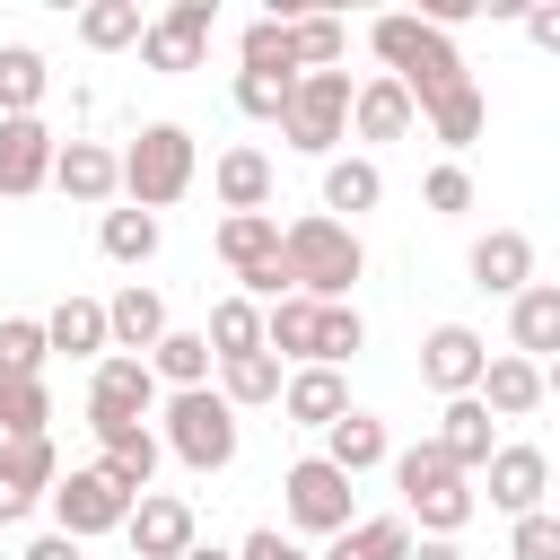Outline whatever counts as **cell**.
Listing matches in <instances>:
<instances>
[{"label":"cell","instance_id":"25","mask_svg":"<svg viewBox=\"0 0 560 560\" xmlns=\"http://www.w3.org/2000/svg\"><path fill=\"white\" fill-rule=\"evenodd\" d=\"M280 411H289L298 429H332V420L350 411V385H341V368H289V394H280Z\"/></svg>","mask_w":560,"mask_h":560},{"label":"cell","instance_id":"29","mask_svg":"<svg viewBox=\"0 0 560 560\" xmlns=\"http://www.w3.org/2000/svg\"><path fill=\"white\" fill-rule=\"evenodd\" d=\"M44 88H52L44 52H35V44H0V122H26V114L44 105Z\"/></svg>","mask_w":560,"mask_h":560},{"label":"cell","instance_id":"40","mask_svg":"<svg viewBox=\"0 0 560 560\" xmlns=\"http://www.w3.org/2000/svg\"><path fill=\"white\" fill-rule=\"evenodd\" d=\"M44 359H52L44 324L35 315H0V376H44Z\"/></svg>","mask_w":560,"mask_h":560},{"label":"cell","instance_id":"46","mask_svg":"<svg viewBox=\"0 0 560 560\" xmlns=\"http://www.w3.org/2000/svg\"><path fill=\"white\" fill-rule=\"evenodd\" d=\"M420 201L438 210V219H455V210H472V175L446 158V166H429V184H420Z\"/></svg>","mask_w":560,"mask_h":560},{"label":"cell","instance_id":"17","mask_svg":"<svg viewBox=\"0 0 560 560\" xmlns=\"http://www.w3.org/2000/svg\"><path fill=\"white\" fill-rule=\"evenodd\" d=\"M481 481H490V508L534 516V508H542V490H551V455H542V446H499Z\"/></svg>","mask_w":560,"mask_h":560},{"label":"cell","instance_id":"12","mask_svg":"<svg viewBox=\"0 0 560 560\" xmlns=\"http://www.w3.org/2000/svg\"><path fill=\"white\" fill-rule=\"evenodd\" d=\"M420 376L455 402V394H481V376H490V341L472 332V324H438L429 341H420Z\"/></svg>","mask_w":560,"mask_h":560},{"label":"cell","instance_id":"45","mask_svg":"<svg viewBox=\"0 0 560 560\" xmlns=\"http://www.w3.org/2000/svg\"><path fill=\"white\" fill-rule=\"evenodd\" d=\"M508 560H560V516H551V508L516 516V534H508Z\"/></svg>","mask_w":560,"mask_h":560},{"label":"cell","instance_id":"9","mask_svg":"<svg viewBox=\"0 0 560 560\" xmlns=\"http://www.w3.org/2000/svg\"><path fill=\"white\" fill-rule=\"evenodd\" d=\"M149 402H158V368L149 359H96V385H88V429L105 438V429H131V420H149Z\"/></svg>","mask_w":560,"mask_h":560},{"label":"cell","instance_id":"35","mask_svg":"<svg viewBox=\"0 0 560 560\" xmlns=\"http://www.w3.org/2000/svg\"><path fill=\"white\" fill-rule=\"evenodd\" d=\"M236 52H245V70H262V79H306V70H298V35H289V18H254Z\"/></svg>","mask_w":560,"mask_h":560},{"label":"cell","instance_id":"49","mask_svg":"<svg viewBox=\"0 0 560 560\" xmlns=\"http://www.w3.org/2000/svg\"><path fill=\"white\" fill-rule=\"evenodd\" d=\"M26 560H79V542H70V534H35V542H26Z\"/></svg>","mask_w":560,"mask_h":560},{"label":"cell","instance_id":"32","mask_svg":"<svg viewBox=\"0 0 560 560\" xmlns=\"http://www.w3.org/2000/svg\"><path fill=\"white\" fill-rule=\"evenodd\" d=\"M140 35H149L140 0H88V9H79V44H88V52H131Z\"/></svg>","mask_w":560,"mask_h":560},{"label":"cell","instance_id":"48","mask_svg":"<svg viewBox=\"0 0 560 560\" xmlns=\"http://www.w3.org/2000/svg\"><path fill=\"white\" fill-rule=\"evenodd\" d=\"M525 35H534L542 52H560V0H542V9H525Z\"/></svg>","mask_w":560,"mask_h":560},{"label":"cell","instance_id":"6","mask_svg":"<svg viewBox=\"0 0 560 560\" xmlns=\"http://www.w3.org/2000/svg\"><path fill=\"white\" fill-rule=\"evenodd\" d=\"M280 508H289L298 534H324V542L359 525V508H350V472L324 464V455H298V464L280 472Z\"/></svg>","mask_w":560,"mask_h":560},{"label":"cell","instance_id":"3","mask_svg":"<svg viewBox=\"0 0 560 560\" xmlns=\"http://www.w3.org/2000/svg\"><path fill=\"white\" fill-rule=\"evenodd\" d=\"M394 490H402V516H420L438 542H455V534L472 525V508H481V499H472V472H455L438 438H420V446L394 455Z\"/></svg>","mask_w":560,"mask_h":560},{"label":"cell","instance_id":"33","mask_svg":"<svg viewBox=\"0 0 560 560\" xmlns=\"http://www.w3.org/2000/svg\"><path fill=\"white\" fill-rule=\"evenodd\" d=\"M149 368H158V385H175V394H192V385H210V368H219V350H210V332H166V341L149 350Z\"/></svg>","mask_w":560,"mask_h":560},{"label":"cell","instance_id":"37","mask_svg":"<svg viewBox=\"0 0 560 560\" xmlns=\"http://www.w3.org/2000/svg\"><path fill=\"white\" fill-rule=\"evenodd\" d=\"M210 350H219V359H245V350H262V306H254L245 289L210 306Z\"/></svg>","mask_w":560,"mask_h":560},{"label":"cell","instance_id":"38","mask_svg":"<svg viewBox=\"0 0 560 560\" xmlns=\"http://www.w3.org/2000/svg\"><path fill=\"white\" fill-rule=\"evenodd\" d=\"M44 420H52L44 376H0V438H44Z\"/></svg>","mask_w":560,"mask_h":560},{"label":"cell","instance_id":"18","mask_svg":"<svg viewBox=\"0 0 560 560\" xmlns=\"http://www.w3.org/2000/svg\"><path fill=\"white\" fill-rule=\"evenodd\" d=\"M508 341H516V359H534V368L560 359V280H534V289L508 306Z\"/></svg>","mask_w":560,"mask_h":560},{"label":"cell","instance_id":"30","mask_svg":"<svg viewBox=\"0 0 560 560\" xmlns=\"http://www.w3.org/2000/svg\"><path fill=\"white\" fill-rule=\"evenodd\" d=\"M210 184H219L228 219H236V210H271V158H262V149H228V158L210 166Z\"/></svg>","mask_w":560,"mask_h":560},{"label":"cell","instance_id":"34","mask_svg":"<svg viewBox=\"0 0 560 560\" xmlns=\"http://www.w3.org/2000/svg\"><path fill=\"white\" fill-rule=\"evenodd\" d=\"M324 560H411V516H359L350 534H332Z\"/></svg>","mask_w":560,"mask_h":560},{"label":"cell","instance_id":"21","mask_svg":"<svg viewBox=\"0 0 560 560\" xmlns=\"http://www.w3.org/2000/svg\"><path fill=\"white\" fill-rule=\"evenodd\" d=\"M105 324H114V350H122V359H149V350L175 332V324H166V298L140 289V280H131L122 298H105Z\"/></svg>","mask_w":560,"mask_h":560},{"label":"cell","instance_id":"26","mask_svg":"<svg viewBox=\"0 0 560 560\" xmlns=\"http://www.w3.org/2000/svg\"><path fill=\"white\" fill-rule=\"evenodd\" d=\"M324 464H341L350 481H359V472H376V464H394V438H385V420H368V411H341V420L324 429Z\"/></svg>","mask_w":560,"mask_h":560},{"label":"cell","instance_id":"43","mask_svg":"<svg viewBox=\"0 0 560 560\" xmlns=\"http://www.w3.org/2000/svg\"><path fill=\"white\" fill-rule=\"evenodd\" d=\"M368 350V324H359V306H324V332H315V368H341V359H359Z\"/></svg>","mask_w":560,"mask_h":560},{"label":"cell","instance_id":"42","mask_svg":"<svg viewBox=\"0 0 560 560\" xmlns=\"http://www.w3.org/2000/svg\"><path fill=\"white\" fill-rule=\"evenodd\" d=\"M289 105H298V79L236 70V114H254V122H289Z\"/></svg>","mask_w":560,"mask_h":560},{"label":"cell","instance_id":"13","mask_svg":"<svg viewBox=\"0 0 560 560\" xmlns=\"http://www.w3.org/2000/svg\"><path fill=\"white\" fill-rule=\"evenodd\" d=\"M52 158H61V140L44 131V114H26V122H0V192H9V201L44 192V184H52Z\"/></svg>","mask_w":560,"mask_h":560},{"label":"cell","instance_id":"52","mask_svg":"<svg viewBox=\"0 0 560 560\" xmlns=\"http://www.w3.org/2000/svg\"><path fill=\"white\" fill-rule=\"evenodd\" d=\"M542 394H560V359H551V368H542Z\"/></svg>","mask_w":560,"mask_h":560},{"label":"cell","instance_id":"19","mask_svg":"<svg viewBox=\"0 0 560 560\" xmlns=\"http://www.w3.org/2000/svg\"><path fill=\"white\" fill-rule=\"evenodd\" d=\"M411 122H420V105H411L402 79H385V70L359 79V96H350V131H359V140H402Z\"/></svg>","mask_w":560,"mask_h":560},{"label":"cell","instance_id":"7","mask_svg":"<svg viewBox=\"0 0 560 560\" xmlns=\"http://www.w3.org/2000/svg\"><path fill=\"white\" fill-rule=\"evenodd\" d=\"M131 490H114V472L105 464H79V472H61L52 481V534H70V542H88V534H122L131 525Z\"/></svg>","mask_w":560,"mask_h":560},{"label":"cell","instance_id":"5","mask_svg":"<svg viewBox=\"0 0 560 560\" xmlns=\"http://www.w3.org/2000/svg\"><path fill=\"white\" fill-rule=\"evenodd\" d=\"M166 455H184L192 472H228L236 464V402L210 385L166 394Z\"/></svg>","mask_w":560,"mask_h":560},{"label":"cell","instance_id":"22","mask_svg":"<svg viewBox=\"0 0 560 560\" xmlns=\"http://www.w3.org/2000/svg\"><path fill=\"white\" fill-rule=\"evenodd\" d=\"M280 245H289V228L271 219V210H236V219H219V262L245 280V271H262V262H280Z\"/></svg>","mask_w":560,"mask_h":560},{"label":"cell","instance_id":"44","mask_svg":"<svg viewBox=\"0 0 560 560\" xmlns=\"http://www.w3.org/2000/svg\"><path fill=\"white\" fill-rule=\"evenodd\" d=\"M289 35H298V70H332L341 61V18H289Z\"/></svg>","mask_w":560,"mask_h":560},{"label":"cell","instance_id":"8","mask_svg":"<svg viewBox=\"0 0 560 560\" xmlns=\"http://www.w3.org/2000/svg\"><path fill=\"white\" fill-rule=\"evenodd\" d=\"M350 96H359L350 70H306V79H298V105H289V122H280L289 149H298V158H332V140L350 131Z\"/></svg>","mask_w":560,"mask_h":560},{"label":"cell","instance_id":"14","mask_svg":"<svg viewBox=\"0 0 560 560\" xmlns=\"http://www.w3.org/2000/svg\"><path fill=\"white\" fill-rule=\"evenodd\" d=\"M472 289H490V298H525L534 289V236L525 228H490V236H472Z\"/></svg>","mask_w":560,"mask_h":560},{"label":"cell","instance_id":"16","mask_svg":"<svg viewBox=\"0 0 560 560\" xmlns=\"http://www.w3.org/2000/svg\"><path fill=\"white\" fill-rule=\"evenodd\" d=\"M131 551L140 560H184L192 551V499H175V490H149L140 508H131Z\"/></svg>","mask_w":560,"mask_h":560},{"label":"cell","instance_id":"36","mask_svg":"<svg viewBox=\"0 0 560 560\" xmlns=\"http://www.w3.org/2000/svg\"><path fill=\"white\" fill-rule=\"evenodd\" d=\"M385 201V175H376V158H332L324 166V210H376Z\"/></svg>","mask_w":560,"mask_h":560},{"label":"cell","instance_id":"51","mask_svg":"<svg viewBox=\"0 0 560 560\" xmlns=\"http://www.w3.org/2000/svg\"><path fill=\"white\" fill-rule=\"evenodd\" d=\"M184 560H236V551H219V542H192V551H184Z\"/></svg>","mask_w":560,"mask_h":560},{"label":"cell","instance_id":"2","mask_svg":"<svg viewBox=\"0 0 560 560\" xmlns=\"http://www.w3.org/2000/svg\"><path fill=\"white\" fill-rule=\"evenodd\" d=\"M289 280H298V298H315V306H350V289H359V271H368V245H359V228L350 219H332V210H306V219H289Z\"/></svg>","mask_w":560,"mask_h":560},{"label":"cell","instance_id":"24","mask_svg":"<svg viewBox=\"0 0 560 560\" xmlns=\"http://www.w3.org/2000/svg\"><path fill=\"white\" fill-rule=\"evenodd\" d=\"M44 341L70 350V359H114V324H105L96 298H61V306L44 315Z\"/></svg>","mask_w":560,"mask_h":560},{"label":"cell","instance_id":"41","mask_svg":"<svg viewBox=\"0 0 560 560\" xmlns=\"http://www.w3.org/2000/svg\"><path fill=\"white\" fill-rule=\"evenodd\" d=\"M96 245H105L114 262H149V254H158V219H149V210H105Z\"/></svg>","mask_w":560,"mask_h":560},{"label":"cell","instance_id":"28","mask_svg":"<svg viewBox=\"0 0 560 560\" xmlns=\"http://www.w3.org/2000/svg\"><path fill=\"white\" fill-rule=\"evenodd\" d=\"M481 402H490V420H525V411L542 402V368H534V359H516V350H490Z\"/></svg>","mask_w":560,"mask_h":560},{"label":"cell","instance_id":"39","mask_svg":"<svg viewBox=\"0 0 560 560\" xmlns=\"http://www.w3.org/2000/svg\"><path fill=\"white\" fill-rule=\"evenodd\" d=\"M420 122H429L446 149H472V140H481V122H490V105H481V88H455V96H438Z\"/></svg>","mask_w":560,"mask_h":560},{"label":"cell","instance_id":"4","mask_svg":"<svg viewBox=\"0 0 560 560\" xmlns=\"http://www.w3.org/2000/svg\"><path fill=\"white\" fill-rule=\"evenodd\" d=\"M192 166H201V158H192V131H184V122H149V131L122 149V192H131V210L158 219L166 201H184V192H192Z\"/></svg>","mask_w":560,"mask_h":560},{"label":"cell","instance_id":"27","mask_svg":"<svg viewBox=\"0 0 560 560\" xmlns=\"http://www.w3.org/2000/svg\"><path fill=\"white\" fill-rule=\"evenodd\" d=\"M315 332H324V306H315V298H280V306H262V350H271V359L315 368Z\"/></svg>","mask_w":560,"mask_h":560},{"label":"cell","instance_id":"20","mask_svg":"<svg viewBox=\"0 0 560 560\" xmlns=\"http://www.w3.org/2000/svg\"><path fill=\"white\" fill-rule=\"evenodd\" d=\"M52 184H61L70 201H114V192H122V158H114L105 140H61Z\"/></svg>","mask_w":560,"mask_h":560},{"label":"cell","instance_id":"47","mask_svg":"<svg viewBox=\"0 0 560 560\" xmlns=\"http://www.w3.org/2000/svg\"><path fill=\"white\" fill-rule=\"evenodd\" d=\"M236 560H315V551H306V542H289L280 525H254V534L236 542Z\"/></svg>","mask_w":560,"mask_h":560},{"label":"cell","instance_id":"31","mask_svg":"<svg viewBox=\"0 0 560 560\" xmlns=\"http://www.w3.org/2000/svg\"><path fill=\"white\" fill-rule=\"evenodd\" d=\"M219 394H228L236 411H254V402H280V394H289V368H280L271 350H245V359H219Z\"/></svg>","mask_w":560,"mask_h":560},{"label":"cell","instance_id":"50","mask_svg":"<svg viewBox=\"0 0 560 560\" xmlns=\"http://www.w3.org/2000/svg\"><path fill=\"white\" fill-rule=\"evenodd\" d=\"M411 560H464V551H455V542H438V534H429V542H411Z\"/></svg>","mask_w":560,"mask_h":560},{"label":"cell","instance_id":"23","mask_svg":"<svg viewBox=\"0 0 560 560\" xmlns=\"http://www.w3.org/2000/svg\"><path fill=\"white\" fill-rule=\"evenodd\" d=\"M96 446H105V455H96V464H105V472H114V490H131V499H149V481H158V455H166V438H158V429H140V420H131V429H105V438H96Z\"/></svg>","mask_w":560,"mask_h":560},{"label":"cell","instance_id":"11","mask_svg":"<svg viewBox=\"0 0 560 560\" xmlns=\"http://www.w3.org/2000/svg\"><path fill=\"white\" fill-rule=\"evenodd\" d=\"M210 26H219L210 0H166V18H149V35H140V61L149 70H201Z\"/></svg>","mask_w":560,"mask_h":560},{"label":"cell","instance_id":"1","mask_svg":"<svg viewBox=\"0 0 560 560\" xmlns=\"http://www.w3.org/2000/svg\"><path fill=\"white\" fill-rule=\"evenodd\" d=\"M368 44H376V61H385V79H402L411 88V105L429 114L438 96H455V88H472V70H464V52H455V35L446 26H429V18H376L368 26Z\"/></svg>","mask_w":560,"mask_h":560},{"label":"cell","instance_id":"10","mask_svg":"<svg viewBox=\"0 0 560 560\" xmlns=\"http://www.w3.org/2000/svg\"><path fill=\"white\" fill-rule=\"evenodd\" d=\"M52 481H61L52 438H0V525L35 516V508L52 499Z\"/></svg>","mask_w":560,"mask_h":560},{"label":"cell","instance_id":"15","mask_svg":"<svg viewBox=\"0 0 560 560\" xmlns=\"http://www.w3.org/2000/svg\"><path fill=\"white\" fill-rule=\"evenodd\" d=\"M438 446H446L455 472H490V455H499V420H490V402H481V394H455V402L438 411Z\"/></svg>","mask_w":560,"mask_h":560}]
</instances>
